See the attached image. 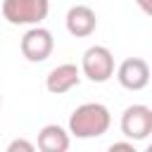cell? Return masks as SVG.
I'll return each mask as SVG.
<instances>
[{"label": "cell", "mask_w": 152, "mask_h": 152, "mask_svg": "<svg viewBox=\"0 0 152 152\" xmlns=\"http://www.w3.org/2000/svg\"><path fill=\"white\" fill-rule=\"evenodd\" d=\"M71 145L69 131H64L59 124H45L38 131V142L36 147L40 152H66Z\"/></svg>", "instance_id": "cell-9"}, {"label": "cell", "mask_w": 152, "mask_h": 152, "mask_svg": "<svg viewBox=\"0 0 152 152\" xmlns=\"http://www.w3.org/2000/svg\"><path fill=\"white\" fill-rule=\"evenodd\" d=\"M147 152H152V142H150V145H147Z\"/></svg>", "instance_id": "cell-13"}, {"label": "cell", "mask_w": 152, "mask_h": 152, "mask_svg": "<svg viewBox=\"0 0 152 152\" xmlns=\"http://www.w3.org/2000/svg\"><path fill=\"white\" fill-rule=\"evenodd\" d=\"M81 83V66L71 64V62H64V64H57L55 69H50V74L45 76V88L48 93L52 95H64L69 93L71 88H76Z\"/></svg>", "instance_id": "cell-7"}, {"label": "cell", "mask_w": 152, "mask_h": 152, "mask_svg": "<svg viewBox=\"0 0 152 152\" xmlns=\"http://www.w3.org/2000/svg\"><path fill=\"white\" fill-rule=\"evenodd\" d=\"M33 152L36 150V142H31V140H26V138H14L10 145H7V152Z\"/></svg>", "instance_id": "cell-10"}, {"label": "cell", "mask_w": 152, "mask_h": 152, "mask_svg": "<svg viewBox=\"0 0 152 152\" xmlns=\"http://www.w3.org/2000/svg\"><path fill=\"white\" fill-rule=\"evenodd\" d=\"M135 5H138L147 17H152V0H135Z\"/></svg>", "instance_id": "cell-12"}, {"label": "cell", "mask_w": 152, "mask_h": 152, "mask_svg": "<svg viewBox=\"0 0 152 152\" xmlns=\"http://www.w3.org/2000/svg\"><path fill=\"white\" fill-rule=\"evenodd\" d=\"M50 12V0H2V17L12 26H36Z\"/></svg>", "instance_id": "cell-2"}, {"label": "cell", "mask_w": 152, "mask_h": 152, "mask_svg": "<svg viewBox=\"0 0 152 152\" xmlns=\"http://www.w3.org/2000/svg\"><path fill=\"white\" fill-rule=\"evenodd\" d=\"M81 74L93 83H104L114 76V55L104 45H90L81 59Z\"/></svg>", "instance_id": "cell-3"}, {"label": "cell", "mask_w": 152, "mask_h": 152, "mask_svg": "<svg viewBox=\"0 0 152 152\" xmlns=\"http://www.w3.org/2000/svg\"><path fill=\"white\" fill-rule=\"evenodd\" d=\"M150 76H152L150 64L142 57H128L116 69V81L126 90H142V88H147Z\"/></svg>", "instance_id": "cell-6"}, {"label": "cell", "mask_w": 152, "mask_h": 152, "mask_svg": "<svg viewBox=\"0 0 152 152\" xmlns=\"http://www.w3.org/2000/svg\"><path fill=\"white\" fill-rule=\"evenodd\" d=\"M19 50L24 55V59L38 64V62H45L52 50H55V38L48 28H43L40 24L31 26L24 36H21V43H19Z\"/></svg>", "instance_id": "cell-4"}, {"label": "cell", "mask_w": 152, "mask_h": 152, "mask_svg": "<svg viewBox=\"0 0 152 152\" xmlns=\"http://www.w3.org/2000/svg\"><path fill=\"white\" fill-rule=\"evenodd\" d=\"M64 24H66V31L74 38H88L97 28V17H95L93 7H88V5H74V7H69V12L64 17Z\"/></svg>", "instance_id": "cell-8"}, {"label": "cell", "mask_w": 152, "mask_h": 152, "mask_svg": "<svg viewBox=\"0 0 152 152\" xmlns=\"http://www.w3.org/2000/svg\"><path fill=\"white\" fill-rule=\"evenodd\" d=\"M109 150H112V152H116V150H128V152H133L135 147H133V140H128V142H112Z\"/></svg>", "instance_id": "cell-11"}, {"label": "cell", "mask_w": 152, "mask_h": 152, "mask_svg": "<svg viewBox=\"0 0 152 152\" xmlns=\"http://www.w3.org/2000/svg\"><path fill=\"white\" fill-rule=\"evenodd\" d=\"M121 133L138 142V140H145L150 133H152V109L147 104H128L121 114Z\"/></svg>", "instance_id": "cell-5"}, {"label": "cell", "mask_w": 152, "mask_h": 152, "mask_svg": "<svg viewBox=\"0 0 152 152\" xmlns=\"http://www.w3.org/2000/svg\"><path fill=\"white\" fill-rule=\"evenodd\" d=\"M0 104H2V95H0Z\"/></svg>", "instance_id": "cell-14"}, {"label": "cell", "mask_w": 152, "mask_h": 152, "mask_svg": "<svg viewBox=\"0 0 152 152\" xmlns=\"http://www.w3.org/2000/svg\"><path fill=\"white\" fill-rule=\"evenodd\" d=\"M109 126H112V114L102 102H83L69 116V135L81 140L100 138L109 131Z\"/></svg>", "instance_id": "cell-1"}]
</instances>
